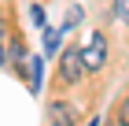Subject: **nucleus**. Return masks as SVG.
<instances>
[{
	"label": "nucleus",
	"mask_w": 129,
	"mask_h": 126,
	"mask_svg": "<svg viewBox=\"0 0 129 126\" xmlns=\"http://www.w3.org/2000/svg\"><path fill=\"white\" fill-rule=\"evenodd\" d=\"M48 122L52 126H74L78 122V107L67 104V100H52L48 104Z\"/></svg>",
	"instance_id": "nucleus-3"
},
{
	"label": "nucleus",
	"mask_w": 129,
	"mask_h": 126,
	"mask_svg": "<svg viewBox=\"0 0 129 126\" xmlns=\"http://www.w3.org/2000/svg\"><path fill=\"white\" fill-rule=\"evenodd\" d=\"M114 11H118V19L129 26V0H118V8H114Z\"/></svg>",
	"instance_id": "nucleus-6"
},
{
	"label": "nucleus",
	"mask_w": 129,
	"mask_h": 126,
	"mask_svg": "<svg viewBox=\"0 0 129 126\" xmlns=\"http://www.w3.org/2000/svg\"><path fill=\"white\" fill-rule=\"evenodd\" d=\"M0 67H4V52H0Z\"/></svg>",
	"instance_id": "nucleus-8"
},
{
	"label": "nucleus",
	"mask_w": 129,
	"mask_h": 126,
	"mask_svg": "<svg viewBox=\"0 0 129 126\" xmlns=\"http://www.w3.org/2000/svg\"><path fill=\"white\" fill-rule=\"evenodd\" d=\"M30 15H33V22H37V26H44V8H41V4H33Z\"/></svg>",
	"instance_id": "nucleus-7"
},
{
	"label": "nucleus",
	"mask_w": 129,
	"mask_h": 126,
	"mask_svg": "<svg viewBox=\"0 0 129 126\" xmlns=\"http://www.w3.org/2000/svg\"><path fill=\"white\" fill-rule=\"evenodd\" d=\"M44 33H48V37H44V52L52 56V52L59 48V33H55V30H44Z\"/></svg>",
	"instance_id": "nucleus-4"
},
{
	"label": "nucleus",
	"mask_w": 129,
	"mask_h": 126,
	"mask_svg": "<svg viewBox=\"0 0 129 126\" xmlns=\"http://www.w3.org/2000/svg\"><path fill=\"white\" fill-rule=\"evenodd\" d=\"M118 126H129V97L122 100V107H118Z\"/></svg>",
	"instance_id": "nucleus-5"
},
{
	"label": "nucleus",
	"mask_w": 129,
	"mask_h": 126,
	"mask_svg": "<svg viewBox=\"0 0 129 126\" xmlns=\"http://www.w3.org/2000/svg\"><path fill=\"white\" fill-rule=\"evenodd\" d=\"M81 67L92 70V74L107 67V41H103V33H92L89 48H81Z\"/></svg>",
	"instance_id": "nucleus-2"
},
{
	"label": "nucleus",
	"mask_w": 129,
	"mask_h": 126,
	"mask_svg": "<svg viewBox=\"0 0 129 126\" xmlns=\"http://www.w3.org/2000/svg\"><path fill=\"white\" fill-rule=\"evenodd\" d=\"M81 74H85V67H81V48H67L63 59H59L55 82H59V85H74V82H81Z\"/></svg>",
	"instance_id": "nucleus-1"
}]
</instances>
